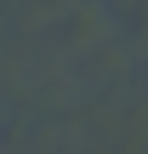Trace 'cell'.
Instances as JSON below:
<instances>
[]
</instances>
